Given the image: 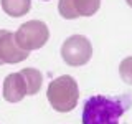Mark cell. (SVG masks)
Returning a JSON list of instances; mask_svg holds the SVG:
<instances>
[{
	"label": "cell",
	"instance_id": "cell-1",
	"mask_svg": "<svg viewBox=\"0 0 132 124\" xmlns=\"http://www.w3.org/2000/svg\"><path fill=\"white\" fill-rule=\"evenodd\" d=\"M130 98L127 94L119 98L96 94L84 101L82 106V124H119L130 106Z\"/></svg>",
	"mask_w": 132,
	"mask_h": 124
},
{
	"label": "cell",
	"instance_id": "cell-2",
	"mask_svg": "<svg viewBox=\"0 0 132 124\" xmlns=\"http://www.w3.org/2000/svg\"><path fill=\"white\" fill-rule=\"evenodd\" d=\"M43 76L36 68H23L10 73L3 80V98L8 103H20L25 96H33L41 88Z\"/></svg>",
	"mask_w": 132,
	"mask_h": 124
},
{
	"label": "cell",
	"instance_id": "cell-3",
	"mask_svg": "<svg viewBox=\"0 0 132 124\" xmlns=\"http://www.w3.org/2000/svg\"><path fill=\"white\" fill-rule=\"evenodd\" d=\"M46 98L50 106L58 113H69L78 106L79 101V86L69 74L58 76L48 84Z\"/></svg>",
	"mask_w": 132,
	"mask_h": 124
},
{
	"label": "cell",
	"instance_id": "cell-4",
	"mask_svg": "<svg viewBox=\"0 0 132 124\" xmlns=\"http://www.w3.org/2000/svg\"><path fill=\"white\" fill-rule=\"evenodd\" d=\"M15 40L20 45V48L27 50V51L40 50L50 40L48 25L41 20H28L20 25L18 30L15 32Z\"/></svg>",
	"mask_w": 132,
	"mask_h": 124
},
{
	"label": "cell",
	"instance_id": "cell-5",
	"mask_svg": "<svg viewBox=\"0 0 132 124\" xmlns=\"http://www.w3.org/2000/svg\"><path fill=\"white\" fill-rule=\"evenodd\" d=\"M93 56V45L84 35H71L61 45V58L69 66H82Z\"/></svg>",
	"mask_w": 132,
	"mask_h": 124
},
{
	"label": "cell",
	"instance_id": "cell-6",
	"mask_svg": "<svg viewBox=\"0 0 132 124\" xmlns=\"http://www.w3.org/2000/svg\"><path fill=\"white\" fill-rule=\"evenodd\" d=\"M30 51L20 48L15 40V33L0 30V65H15L27 60Z\"/></svg>",
	"mask_w": 132,
	"mask_h": 124
},
{
	"label": "cell",
	"instance_id": "cell-7",
	"mask_svg": "<svg viewBox=\"0 0 132 124\" xmlns=\"http://www.w3.org/2000/svg\"><path fill=\"white\" fill-rule=\"evenodd\" d=\"M101 7V0H60L58 12L66 20L93 17Z\"/></svg>",
	"mask_w": 132,
	"mask_h": 124
},
{
	"label": "cell",
	"instance_id": "cell-8",
	"mask_svg": "<svg viewBox=\"0 0 132 124\" xmlns=\"http://www.w3.org/2000/svg\"><path fill=\"white\" fill-rule=\"evenodd\" d=\"M0 5L8 17L20 18L31 10V0H2Z\"/></svg>",
	"mask_w": 132,
	"mask_h": 124
},
{
	"label": "cell",
	"instance_id": "cell-9",
	"mask_svg": "<svg viewBox=\"0 0 132 124\" xmlns=\"http://www.w3.org/2000/svg\"><path fill=\"white\" fill-rule=\"evenodd\" d=\"M119 74H121L122 81L126 84L132 86V56H127L121 61V65H119Z\"/></svg>",
	"mask_w": 132,
	"mask_h": 124
},
{
	"label": "cell",
	"instance_id": "cell-10",
	"mask_svg": "<svg viewBox=\"0 0 132 124\" xmlns=\"http://www.w3.org/2000/svg\"><path fill=\"white\" fill-rule=\"evenodd\" d=\"M126 3H127V5H129V7L132 8V0H126Z\"/></svg>",
	"mask_w": 132,
	"mask_h": 124
},
{
	"label": "cell",
	"instance_id": "cell-11",
	"mask_svg": "<svg viewBox=\"0 0 132 124\" xmlns=\"http://www.w3.org/2000/svg\"><path fill=\"white\" fill-rule=\"evenodd\" d=\"M43 2H48V0H43Z\"/></svg>",
	"mask_w": 132,
	"mask_h": 124
}]
</instances>
